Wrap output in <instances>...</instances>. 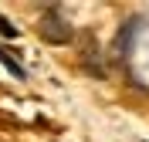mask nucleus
<instances>
[{
	"mask_svg": "<svg viewBox=\"0 0 149 142\" xmlns=\"http://www.w3.org/2000/svg\"><path fill=\"white\" fill-rule=\"evenodd\" d=\"M0 64L7 68V71H10V75H14V78H20V81H24V78H27V71H24V68L17 64V57H14V54H7V51H3V47H0Z\"/></svg>",
	"mask_w": 149,
	"mask_h": 142,
	"instance_id": "7ed1b4c3",
	"label": "nucleus"
},
{
	"mask_svg": "<svg viewBox=\"0 0 149 142\" xmlns=\"http://www.w3.org/2000/svg\"><path fill=\"white\" fill-rule=\"evenodd\" d=\"M37 30H41V37H44L47 44H68V41L74 37L71 24L61 17L58 3H47V10H44V17H41V24H37Z\"/></svg>",
	"mask_w": 149,
	"mask_h": 142,
	"instance_id": "f257e3e1",
	"label": "nucleus"
},
{
	"mask_svg": "<svg viewBox=\"0 0 149 142\" xmlns=\"http://www.w3.org/2000/svg\"><path fill=\"white\" fill-rule=\"evenodd\" d=\"M0 37H7V41H17V37H20V30L14 27L7 17H3V14H0Z\"/></svg>",
	"mask_w": 149,
	"mask_h": 142,
	"instance_id": "20e7f679",
	"label": "nucleus"
},
{
	"mask_svg": "<svg viewBox=\"0 0 149 142\" xmlns=\"http://www.w3.org/2000/svg\"><path fill=\"white\" fill-rule=\"evenodd\" d=\"M142 27V20L139 17H129L125 24H122V30H119V37H115V54L119 57H129L132 54V44H136V30Z\"/></svg>",
	"mask_w": 149,
	"mask_h": 142,
	"instance_id": "f03ea898",
	"label": "nucleus"
}]
</instances>
